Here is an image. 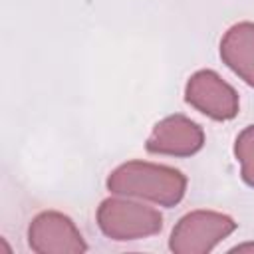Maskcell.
<instances>
[{
	"mask_svg": "<svg viewBox=\"0 0 254 254\" xmlns=\"http://www.w3.org/2000/svg\"><path fill=\"white\" fill-rule=\"evenodd\" d=\"M185 99L190 107L214 121L236 117L240 101L236 89L212 69L194 71L185 85Z\"/></svg>",
	"mask_w": 254,
	"mask_h": 254,
	"instance_id": "cell-4",
	"label": "cell"
},
{
	"mask_svg": "<svg viewBox=\"0 0 254 254\" xmlns=\"http://www.w3.org/2000/svg\"><path fill=\"white\" fill-rule=\"evenodd\" d=\"M236 230L234 218L216 210L187 212L173 228L169 248L175 254H206Z\"/></svg>",
	"mask_w": 254,
	"mask_h": 254,
	"instance_id": "cell-3",
	"label": "cell"
},
{
	"mask_svg": "<svg viewBox=\"0 0 254 254\" xmlns=\"http://www.w3.org/2000/svg\"><path fill=\"white\" fill-rule=\"evenodd\" d=\"M244 250H254V244L248 242V244H238V246L232 248V252H244Z\"/></svg>",
	"mask_w": 254,
	"mask_h": 254,
	"instance_id": "cell-9",
	"label": "cell"
},
{
	"mask_svg": "<svg viewBox=\"0 0 254 254\" xmlns=\"http://www.w3.org/2000/svg\"><path fill=\"white\" fill-rule=\"evenodd\" d=\"M28 244L38 254H79L87 250L73 220L58 210H44L32 218Z\"/></svg>",
	"mask_w": 254,
	"mask_h": 254,
	"instance_id": "cell-5",
	"label": "cell"
},
{
	"mask_svg": "<svg viewBox=\"0 0 254 254\" xmlns=\"http://www.w3.org/2000/svg\"><path fill=\"white\" fill-rule=\"evenodd\" d=\"M234 157L240 163L242 181L254 189V125L242 129L234 141Z\"/></svg>",
	"mask_w": 254,
	"mask_h": 254,
	"instance_id": "cell-8",
	"label": "cell"
},
{
	"mask_svg": "<svg viewBox=\"0 0 254 254\" xmlns=\"http://www.w3.org/2000/svg\"><path fill=\"white\" fill-rule=\"evenodd\" d=\"M222 62L250 87H254V24L238 22L220 40Z\"/></svg>",
	"mask_w": 254,
	"mask_h": 254,
	"instance_id": "cell-7",
	"label": "cell"
},
{
	"mask_svg": "<svg viewBox=\"0 0 254 254\" xmlns=\"http://www.w3.org/2000/svg\"><path fill=\"white\" fill-rule=\"evenodd\" d=\"M97 224L101 232L117 242L141 240L161 232L163 216L157 208L147 206L129 196H111L105 198L97 208Z\"/></svg>",
	"mask_w": 254,
	"mask_h": 254,
	"instance_id": "cell-2",
	"label": "cell"
},
{
	"mask_svg": "<svg viewBox=\"0 0 254 254\" xmlns=\"http://www.w3.org/2000/svg\"><path fill=\"white\" fill-rule=\"evenodd\" d=\"M204 145V131L198 123L185 115H169L161 119L145 147L153 155H169V157H190L198 153Z\"/></svg>",
	"mask_w": 254,
	"mask_h": 254,
	"instance_id": "cell-6",
	"label": "cell"
},
{
	"mask_svg": "<svg viewBox=\"0 0 254 254\" xmlns=\"http://www.w3.org/2000/svg\"><path fill=\"white\" fill-rule=\"evenodd\" d=\"M113 194L149 200L161 206H175L187 192V177L167 165L149 161H127L107 177Z\"/></svg>",
	"mask_w": 254,
	"mask_h": 254,
	"instance_id": "cell-1",
	"label": "cell"
}]
</instances>
